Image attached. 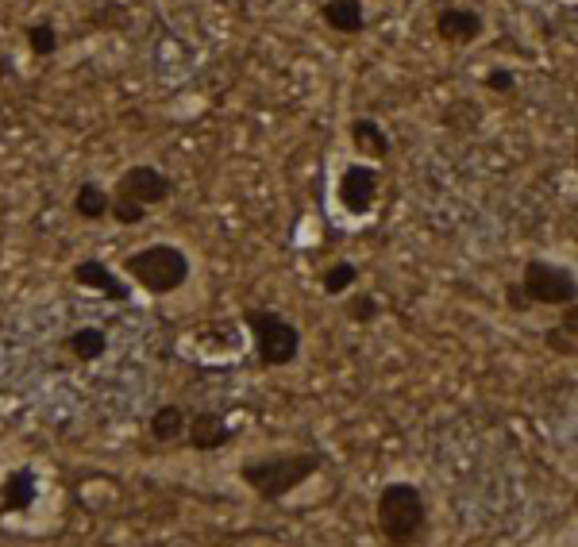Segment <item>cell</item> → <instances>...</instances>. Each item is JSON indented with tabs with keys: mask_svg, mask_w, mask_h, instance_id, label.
I'll use <instances>...</instances> for the list:
<instances>
[{
	"mask_svg": "<svg viewBox=\"0 0 578 547\" xmlns=\"http://www.w3.org/2000/svg\"><path fill=\"white\" fill-rule=\"evenodd\" d=\"M347 135H351V143H355L358 155L370 158V163H386V158H390L393 143H390V135H386V128L375 120V116H358V120H351Z\"/></svg>",
	"mask_w": 578,
	"mask_h": 547,
	"instance_id": "7c38bea8",
	"label": "cell"
},
{
	"mask_svg": "<svg viewBox=\"0 0 578 547\" xmlns=\"http://www.w3.org/2000/svg\"><path fill=\"white\" fill-rule=\"evenodd\" d=\"M559 328H563L567 335H575V340H578V301L567 305V309H559Z\"/></svg>",
	"mask_w": 578,
	"mask_h": 547,
	"instance_id": "484cf974",
	"label": "cell"
},
{
	"mask_svg": "<svg viewBox=\"0 0 578 547\" xmlns=\"http://www.w3.org/2000/svg\"><path fill=\"white\" fill-rule=\"evenodd\" d=\"M479 120H482V112L474 100H456V105H448L440 112V123L448 131H474L479 128Z\"/></svg>",
	"mask_w": 578,
	"mask_h": 547,
	"instance_id": "44dd1931",
	"label": "cell"
},
{
	"mask_svg": "<svg viewBox=\"0 0 578 547\" xmlns=\"http://www.w3.org/2000/svg\"><path fill=\"white\" fill-rule=\"evenodd\" d=\"M108 216H113L120 228H135V224L148 221V209H143V204H135V201H128V197L113 193V213H108Z\"/></svg>",
	"mask_w": 578,
	"mask_h": 547,
	"instance_id": "7402d4cb",
	"label": "cell"
},
{
	"mask_svg": "<svg viewBox=\"0 0 578 547\" xmlns=\"http://www.w3.org/2000/svg\"><path fill=\"white\" fill-rule=\"evenodd\" d=\"M116 197H128V201L143 204V209H155V204H166L174 197V181L170 174H163L158 166L135 163L116 178Z\"/></svg>",
	"mask_w": 578,
	"mask_h": 547,
	"instance_id": "52a82bcc",
	"label": "cell"
},
{
	"mask_svg": "<svg viewBox=\"0 0 578 547\" xmlns=\"http://www.w3.org/2000/svg\"><path fill=\"white\" fill-rule=\"evenodd\" d=\"M482 85H486L489 93H497V97H509V93L517 90V70H509V66H489Z\"/></svg>",
	"mask_w": 578,
	"mask_h": 547,
	"instance_id": "603a6c76",
	"label": "cell"
},
{
	"mask_svg": "<svg viewBox=\"0 0 578 547\" xmlns=\"http://www.w3.org/2000/svg\"><path fill=\"white\" fill-rule=\"evenodd\" d=\"M432 27H436V39L448 43V47H471V43H479L482 32H486V16H482L479 9L448 4V9L436 12Z\"/></svg>",
	"mask_w": 578,
	"mask_h": 547,
	"instance_id": "ba28073f",
	"label": "cell"
},
{
	"mask_svg": "<svg viewBox=\"0 0 578 547\" xmlns=\"http://www.w3.org/2000/svg\"><path fill=\"white\" fill-rule=\"evenodd\" d=\"M70 282H74L78 289H93V294L108 297V301H116V305H128V297H131L128 282H123L120 274H116V270L101 259L74 262V266H70Z\"/></svg>",
	"mask_w": 578,
	"mask_h": 547,
	"instance_id": "9c48e42d",
	"label": "cell"
},
{
	"mask_svg": "<svg viewBox=\"0 0 578 547\" xmlns=\"http://www.w3.org/2000/svg\"><path fill=\"white\" fill-rule=\"evenodd\" d=\"M505 305H509L514 312H529L532 309V301L524 297L521 282H509V286H505Z\"/></svg>",
	"mask_w": 578,
	"mask_h": 547,
	"instance_id": "d4e9b609",
	"label": "cell"
},
{
	"mask_svg": "<svg viewBox=\"0 0 578 547\" xmlns=\"http://www.w3.org/2000/svg\"><path fill=\"white\" fill-rule=\"evenodd\" d=\"M375 524L386 547H416L428 536V501L416 483H386L375 498Z\"/></svg>",
	"mask_w": 578,
	"mask_h": 547,
	"instance_id": "7a4b0ae2",
	"label": "cell"
},
{
	"mask_svg": "<svg viewBox=\"0 0 578 547\" xmlns=\"http://www.w3.org/2000/svg\"><path fill=\"white\" fill-rule=\"evenodd\" d=\"M113 213V189H105L101 181H82L74 193V216L82 221H105Z\"/></svg>",
	"mask_w": 578,
	"mask_h": 547,
	"instance_id": "2e32d148",
	"label": "cell"
},
{
	"mask_svg": "<svg viewBox=\"0 0 578 547\" xmlns=\"http://www.w3.org/2000/svg\"><path fill=\"white\" fill-rule=\"evenodd\" d=\"M320 20L335 35H358L367 27V9H363V0H325Z\"/></svg>",
	"mask_w": 578,
	"mask_h": 547,
	"instance_id": "4fadbf2b",
	"label": "cell"
},
{
	"mask_svg": "<svg viewBox=\"0 0 578 547\" xmlns=\"http://www.w3.org/2000/svg\"><path fill=\"white\" fill-rule=\"evenodd\" d=\"M186 432H189V417L178 401H166V405H158L155 413H151L148 436L155 443H181L186 440Z\"/></svg>",
	"mask_w": 578,
	"mask_h": 547,
	"instance_id": "5bb4252c",
	"label": "cell"
},
{
	"mask_svg": "<svg viewBox=\"0 0 578 547\" xmlns=\"http://www.w3.org/2000/svg\"><path fill=\"white\" fill-rule=\"evenodd\" d=\"M123 274H128L143 294L170 297L189 282L193 262H189V254L181 251L178 243H148L123 259Z\"/></svg>",
	"mask_w": 578,
	"mask_h": 547,
	"instance_id": "3957f363",
	"label": "cell"
},
{
	"mask_svg": "<svg viewBox=\"0 0 578 547\" xmlns=\"http://www.w3.org/2000/svg\"><path fill=\"white\" fill-rule=\"evenodd\" d=\"M236 440V428L224 420V413H212V408H201V413H193L189 417V432H186V443L193 451H201V455H212V451L228 448V443Z\"/></svg>",
	"mask_w": 578,
	"mask_h": 547,
	"instance_id": "8fae6325",
	"label": "cell"
},
{
	"mask_svg": "<svg viewBox=\"0 0 578 547\" xmlns=\"http://www.w3.org/2000/svg\"><path fill=\"white\" fill-rule=\"evenodd\" d=\"M355 282H358V266H355V262H347V259H340V262H332V266L320 270V289H325L328 297L351 294V289H355Z\"/></svg>",
	"mask_w": 578,
	"mask_h": 547,
	"instance_id": "e0dca14e",
	"label": "cell"
},
{
	"mask_svg": "<svg viewBox=\"0 0 578 547\" xmlns=\"http://www.w3.org/2000/svg\"><path fill=\"white\" fill-rule=\"evenodd\" d=\"M244 328L251 335L255 359L267 370L294 367L302 359V328L274 309H244Z\"/></svg>",
	"mask_w": 578,
	"mask_h": 547,
	"instance_id": "277c9868",
	"label": "cell"
},
{
	"mask_svg": "<svg viewBox=\"0 0 578 547\" xmlns=\"http://www.w3.org/2000/svg\"><path fill=\"white\" fill-rule=\"evenodd\" d=\"M62 347L74 355L78 362H97L108 355V335H105V328H97V324H82V328H74V332H66Z\"/></svg>",
	"mask_w": 578,
	"mask_h": 547,
	"instance_id": "9a60e30c",
	"label": "cell"
},
{
	"mask_svg": "<svg viewBox=\"0 0 578 547\" xmlns=\"http://www.w3.org/2000/svg\"><path fill=\"white\" fill-rule=\"evenodd\" d=\"M35 501H39V474H35V466H16V471L4 474V483H0V513L24 516L35 509Z\"/></svg>",
	"mask_w": 578,
	"mask_h": 547,
	"instance_id": "30bf717a",
	"label": "cell"
},
{
	"mask_svg": "<svg viewBox=\"0 0 578 547\" xmlns=\"http://www.w3.org/2000/svg\"><path fill=\"white\" fill-rule=\"evenodd\" d=\"M378 193H382V170L375 163H351L335 181V201L351 216H367L378 204Z\"/></svg>",
	"mask_w": 578,
	"mask_h": 547,
	"instance_id": "8992f818",
	"label": "cell"
},
{
	"mask_svg": "<svg viewBox=\"0 0 578 547\" xmlns=\"http://www.w3.org/2000/svg\"><path fill=\"white\" fill-rule=\"evenodd\" d=\"M90 27H97V32H128V27H131V12L123 9L120 0H105L101 9L90 12Z\"/></svg>",
	"mask_w": 578,
	"mask_h": 547,
	"instance_id": "d6986e66",
	"label": "cell"
},
{
	"mask_svg": "<svg viewBox=\"0 0 578 547\" xmlns=\"http://www.w3.org/2000/svg\"><path fill=\"white\" fill-rule=\"evenodd\" d=\"M24 43L32 50V58H50L62 39H58V27L50 20H35V24L24 27Z\"/></svg>",
	"mask_w": 578,
	"mask_h": 547,
	"instance_id": "ac0fdd59",
	"label": "cell"
},
{
	"mask_svg": "<svg viewBox=\"0 0 578 547\" xmlns=\"http://www.w3.org/2000/svg\"><path fill=\"white\" fill-rule=\"evenodd\" d=\"M343 317L351 320V324H375L378 317H382V301H378L375 294H355L343 301Z\"/></svg>",
	"mask_w": 578,
	"mask_h": 547,
	"instance_id": "ffe728a7",
	"label": "cell"
},
{
	"mask_svg": "<svg viewBox=\"0 0 578 547\" xmlns=\"http://www.w3.org/2000/svg\"><path fill=\"white\" fill-rule=\"evenodd\" d=\"M325 466V451H274V455H251L239 463V483L259 501H285L317 478Z\"/></svg>",
	"mask_w": 578,
	"mask_h": 547,
	"instance_id": "6da1fadb",
	"label": "cell"
},
{
	"mask_svg": "<svg viewBox=\"0 0 578 547\" xmlns=\"http://www.w3.org/2000/svg\"><path fill=\"white\" fill-rule=\"evenodd\" d=\"M544 347L552 355H559V359H578V340H575V335L563 332L559 324L547 328V332H544Z\"/></svg>",
	"mask_w": 578,
	"mask_h": 547,
	"instance_id": "cb8c5ba5",
	"label": "cell"
},
{
	"mask_svg": "<svg viewBox=\"0 0 578 547\" xmlns=\"http://www.w3.org/2000/svg\"><path fill=\"white\" fill-rule=\"evenodd\" d=\"M521 289L524 297L536 305H547V309H567V305L578 301V278L575 270H567L563 262L552 259H529L521 270Z\"/></svg>",
	"mask_w": 578,
	"mask_h": 547,
	"instance_id": "5b68a950",
	"label": "cell"
}]
</instances>
